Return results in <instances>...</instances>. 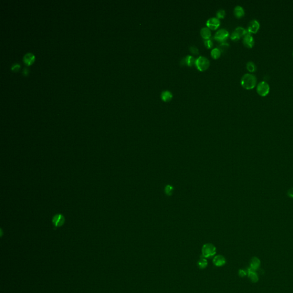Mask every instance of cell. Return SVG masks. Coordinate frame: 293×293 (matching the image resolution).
Returning a JSON list of instances; mask_svg holds the SVG:
<instances>
[{"label":"cell","mask_w":293,"mask_h":293,"mask_svg":"<svg viewBox=\"0 0 293 293\" xmlns=\"http://www.w3.org/2000/svg\"><path fill=\"white\" fill-rule=\"evenodd\" d=\"M34 59H35L34 55L31 52L27 53L26 54L24 55L23 57L24 62L27 65H30L31 64V63L34 61Z\"/></svg>","instance_id":"8fae6325"},{"label":"cell","mask_w":293,"mask_h":293,"mask_svg":"<svg viewBox=\"0 0 293 293\" xmlns=\"http://www.w3.org/2000/svg\"><path fill=\"white\" fill-rule=\"evenodd\" d=\"M21 68V65L19 63H14L12 66H11V70L14 71V72H16L17 71H18L20 69V68Z\"/></svg>","instance_id":"484cf974"},{"label":"cell","mask_w":293,"mask_h":293,"mask_svg":"<svg viewBox=\"0 0 293 293\" xmlns=\"http://www.w3.org/2000/svg\"><path fill=\"white\" fill-rule=\"evenodd\" d=\"M221 55V52L218 48H214L211 50V55L214 59H217L220 57Z\"/></svg>","instance_id":"44dd1931"},{"label":"cell","mask_w":293,"mask_h":293,"mask_svg":"<svg viewBox=\"0 0 293 293\" xmlns=\"http://www.w3.org/2000/svg\"><path fill=\"white\" fill-rule=\"evenodd\" d=\"M257 92L261 96H267L270 92L269 84L264 81L259 82L257 86Z\"/></svg>","instance_id":"277c9868"},{"label":"cell","mask_w":293,"mask_h":293,"mask_svg":"<svg viewBox=\"0 0 293 293\" xmlns=\"http://www.w3.org/2000/svg\"><path fill=\"white\" fill-rule=\"evenodd\" d=\"M198 266L199 269H205L207 265H208V262L207 261V259L205 258L204 257L201 256L199 260L198 261Z\"/></svg>","instance_id":"2e32d148"},{"label":"cell","mask_w":293,"mask_h":293,"mask_svg":"<svg viewBox=\"0 0 293 293\" xmlns=\"http://www.w3.org/2000/svg\"><path fill=\"white\" fill-rule=\"evenodd\" d=\"M195 65L199 71L203 72L208 68L210 66V61L205 57L200 56L196 59Z\"/></svg>","instance_id":"3957f363"},{"label":"cell","mask_w":293,"mask_h":293,"mask_svg":"<svg viewBox=\"0 0 293 293\" xmlns=\"http://www.w3.org/2000/svg\"><path fill=\"white\" fill-rule=\"evenodd\" d=\"M254 271L255 270H252L251 268L249 269L248 270V276L252 282H256L258 281V276H257V274H255V273L254 272Z\"/></svg>","instance_id":"e0dca14e"},{"label":"cell","mask_w":293,"mask_h":293,"mask_svg":"<svg viewBox=\"0 0 293 293\" xmlns=\"http://www.w3.org/2000/svg\"><path fill=\"white\" fill-rule=\"evenodd\" d=\"M195 62L196 59L192 56H187L184 60L185 64L187 65V66H192L194 65H195Z\"/></svg>","instance_id":"9a60e30c"},{"label":"cell","mask_w":293,"mask_h":293,"mask_svg":"<svg viewBox=\"0 0 293 293\" xmlns=\"http://www.w3.org/2000/svg\"><path fill=\"white\" fill-rule=\"evenodd\" d=\"M201 36L206 40H208L211 36V32L208 28L204 27L201 30Z\"/></svg>","instance_id":"4fadbf2b"},{"label":"cell","mask_w":293,"mask_h":293,"mask_svg":"<svg viewBox=\"0 0 293 293\" xmlns=\"http://www.w3.org/2000/svg\"><path fill=\"white\" fill-rule=\"evenodd\" d=\"M235 31L236 32H237V33H238L240 35V36H241V37H242V36H245V35H246V34H251V33L248 31L247 30V29H245V28H243V27H237V28L235 29Z\"/></svg>","instance_id":"ac0fdd59"},{"label":"cell","mask_w":293,"mask_h":293,"mask_svg":"<svg viewBox=\"0 0 293 293\" xmlns=\"http://www.w3.org/2000/svg\"><path fill=\"white\" fill-rule=\"evenodd\" d=\"M234 13L236 17H237L238 18H241L245 15L244 9L241 6L238 5L234 8Z\"/></svg>","instance_id":"7c38bea8"},{"label":"cell","mask_w":293,"mask_h":293,"mask_svg":"<svg viewBox=\"0 0 293 293\" xmlns=\"http://www.w3.org/2000/svg\"><path fill=\"white\" fill-rule=\"evenodd\" d=\"M229 36V31L224 29H221L217 31L214 36V39L219 42L223 43L225 41Z\"/></svg>","instance_id":"5b68a950"},{"label":"cell","mask_w":293,"mask_h":293,"mask_svg":"<svg viewBox=\"0 0 293 293\" xmlns=\"http://www.w3.org/2000/svg\"><path fill=\"white\" fill-rule=\"evenodd\" d=\"M213 262L216 267H222L226 264V261L225 258L223 256L221 255H217L214 256Z\"/></svg>","instance_id":"30bf717a"},{"label":"cell","mask_w":293,"mask_h":293,"mask_svg":"<svg viewBox=\"0 0 293 293\" xmlns=\"http://www.w3.org/2000/svg\"><path fill=\"white\" fill-rule=\"evenodd\" d=\"M172 187H171L170 185H167L166 187V193L167 194H170L172 192Z\"/></svg>","instance_id":"f1b7e54d"},{"label":"cell","mask_w":293,"mask_h":293,"mask_svg":"<svg viewBox=\"0 0 293 293\" xmlns=\"http://www.w3.org/2000/svg\"><path fill=\"white\" fill-rule=\"evenodd\" d=\"M229 44L228 43L223 42V43H222L219 45L218 49L220 50L221 52H225L226 50H227V49L229 48Z\"/></svg>","instance_id":"7402d4cb"},{"label":"cell","mask_w":293,"mask_h":293,"mask_svg":"<svg viewBox=\"0 0 293 293\" xmlns=\"http://www.w3.org/2000/svg\"><path fill=\"white\" fill-rule=\"evenodd\" d=\"M190 51L191 52V53L195 55L199 54V50L195 46H191L190 48Z\"/></svg>","instance_id":"4316f807"},{"label":"cell","mask_w":293,"mask_h":293,"mask_svg":"<svg viewBox=\"0 0 293 293\" xmlns=\"http://www.w3.org/2000/svg\"><path fill=\"white\" fill-rule=\"evenodd\" d=\"M216 247L211 243L204 245L201 248V256L205 258H210L214 257L216 254Z\"/></svg>","instance_id":"7a4b0ae2"},{"label":"cell","mask_w":293,"mask_h":293,"mask_svg":"<svg viewBox=\"0 0 293 293\" xmlns=\"http://www.w3.org/2000/svg\"><path fill=\"white\" fill-rule=\"evenodd\" d=\"M204 43V45H205L206 47L207 48H208V49H210V48H211L213 46V45H214V44H213V43L212 42V41H211V40H210V39L205 40Z\"/></svg>","instance_id":"d4e9b609"},{"label":"cell","mask_w":293,"mask_h":293,"mask_svg":"<svg viewBox=\"0 0 293 293\" xmlns=\"http://www.w3.org/2000/svg\"><path fill=\"white\" fill-rule=\"evenodd\" d=\"M161 98H162V100L165 102L169 101L172 98V93L169 91H163V92L162 93Z\"/></svg>","instance_id":"5bb4252c"},{"label":"cell","mask_w":293,"mask_h":293,"mask_svg":"<svg viewBox=\"0 0 293 293\" xmlns=\"http://www.w3.org/2000/svg\"><path fill=\"white\" fill-rule=\"evenodd\" d=\"M22 75L24 76H28L29 75V70L27 68H24L23 69V70H22Z\"/></svg>","instance_id":"83f0119b"},{"label":"cell","mask_w":293,"mask_h":293,"mask_svg":"<svg viewBox=\"0 0 293 293\" xmlns=\"http://www.w3.org/2000/svg\"></svg>","instance_id":"1f68e13d"},{"label":"cell","mask_w":293,"mask_h":293,"mask_svg":"<svg viewBox=\"0 0 293 293\" xmlns=\"http://www.w3.org/2000/svg\"><path fill=\"white\" fill-rule=\"evenodd\" d=\"M287 195L289 197L293 198V188H292L291 189H290L288 191V192H287Z\"/></svg>","instance_id":"f546056e"},{"label":"cell","mask_w":293,"mask_h":293,"mask_svg":"<svg viewBox=\"0 0 293 293\" xmlns=\"http://www.w3.org/2000/svg\"><path fill=\"white\" fill-rule=\"evenodd\" d=\"M239 275H240V276H241V277H244V276H245L246 275V273L244 270H241L239 271Z\"/></svg>","instance_id":"4dcf8cb0"},{"label":"cell","mask_w":293,"mask_h":293,"mask_svg":"<svg viewBox=\"0 0 293 293\" xmlns=\"http://www.w3.org/2000/svg\"><path fill=\"white\" fill-rule=\"evenodd\" d=\"M260 265V261L257 258H254L251 263V269L254 270H257Z\"/></svg>","instance_id":"d6986e66"},{"label":"cell","mask_w":293,"mask_h":293,"mask_svg":"<svg viewBox=\"0 0 293 293\" xmlns=\"http://www.w3.org/2000/svg\"><path fill=\"white\" fill-rule=\"evenodd\" d=\"M260 28V24L257 21V20H252L250 21L248 25V28L247 30L251 34V33H256L258 30Z\"/></svg>","instance_id":"8992f818"},{"label":"cell","mask_w":293,"mask_h":293,"mask_svg":"<svg viewBox=\"0 0 293 293\" xmlns=\"http://www.w3.org/2000/svg\"><path fill=\"white\" fill-rule=\"evenodd\" d=\"M65 222V218L64 216L62 214H57L55 216H53L52 219V223L53 225L56 227H61Z\"/></svg>","instance_id":"9c48e42d"},{"label":"cell","mask_w":293,"mask_h":293,"mask_svg":"<svg viewBox=\"0 0 293 293\" xmlns=\"http://www.w3.org/2000/svg\"><path fill=\"white\" fill-rule=\"evenodd\" d=\"M206 25L207 26V28H208L210 29H211L212 30H216L220 26V22L217 18L213 17L210 18L207 21Z\"/></svg>","instance_id":"52a82bcc"},{"label":"cell","mask_w":293,"mask_h":293,"mask_svg":"<svg viewBox=\"0 0 293 293\" xmlns=\"http://www.w3.org/2000/svg\"><path fill=\"white\" fill-rule=\"evenodd\" d=\"M225 15H226V12L223 9H220L216 13V16L218 19L219 18H224Z\"/></svg>","instance_id":"603a6c76"},{"label":"cell","mask_w":293,"mask_h":293,"mask_svg":"<svg viewBox=\"0 0 293 293\" xmlns=\"http://www.w3.org/2000/svg\"><path fill=\"white\" fill-rule=\"evenodd\" d=\"M246 68L250 72H254L257 70V66L252 62H248L246 64Z\"/></svg>","instance_id":"ffe728a7"},{"label":"cell","mask_w":293,"mask_h":293,"mask_svg":"<svg viewBox=\"0 0 293 293\" xmlns=\"http://www.w3.org/2000/svg\"><path fill=\"white\" fill-rule=\"evenodd\" d=\"M241 37L240 36V35L237 32H236L235 31H234L232 33L231 36V38L232 40H233V41H237V40H239Z\"/></svg>","instance_id":"cb8c5ba5"},{"label":"cell","mask_w":293,"mask_h":293,"mask_svg":"<svg viewBox=\"0 0 293 293\" xmlns=\"http://www.w3.org/2000/svg\"><path fill=\"white\" fill-rule=\"evenodd\" d=\"M243 43L244 45L248 48H251L255 44V41L254 38L253 37L251 36V34H246L244 36L243 39Z\"/></svg>","instance_id":"ba28073f"},{"label":"cell","mask_w":293,"mask_h":293,"mask_svg":"<svg viewBox=\"0 0 293 293\" xmlns=\"http://www.w3.org/2000/svg\"><path fill=\"white\" fill-rule=\"evenodd\" d=\"M257 81V79L255 75L251 73H246L241 78V85L246 90H251L256 86Z\"/></svg>","instance_id":"6da1fadb"}]
</instances>
